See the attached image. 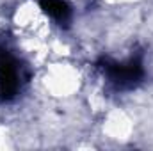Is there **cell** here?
<instances>
[{
  "label": "cell",
  "mask_w": 153,
  "mask_h": 151,
  "mask_svg": "<svg viewBox=\"0 0 153 151\" xmlns=\"http://www.w3.org/2000/svg\"><path fill=\"white\" fill-rule=\"evenodd\" d=\"M45 9L50 16H53L57 20H64L68 14V7L62 0H45Z\"/></svg>",
  "instance_id": "obj_2"
},
{
  "label": "cell",
  "mask_w": 153,
  "mask_h": 151,
  "mask_svg": "<svg viewBox=\"0 0 153 151\" xmlns=\"http://www.w3.org/2000/svg\"><path fill=\"white\" fill-rule=\"evenodd\" d=\"M18 87V70L9 57H0V89L2 94H11Z\"/></svg>",
  "instance_id": "obj_1"
}]
</instances>
